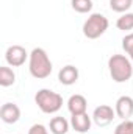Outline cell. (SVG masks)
<instances>
[{"label":"cell","instance_id":"cell-7","mask_svg":"<svg viewBox=\"0 0 133 134\" xmlns=\"http://www.w3.org/2000/svg\"><path fill=\"white\" fill-rule=\"evenodd\" d=\"M114 111H116V115L122 120H129L133 115V98L129 95H122L119 97L116 101V106H114Z\"/></svg>","mask_w":133,"mask_h":134},{"label":"cell","instance_id":"cell-18","mask_svg":"<svg viewBox=\"0 0 133 134\" xmlns=\"http://www.w3.org/2000/svg\"><path fill=\"white\" fill-rule=\"evenodd\" d=\"M122 48L125 50V53L129 55V58L133 61V33H129L124 36V39H122Z\"/></svg>","mask_w":133,"mask_h":134},{"label":"cell","instance_id":"cell-16","mask_svg":"<svg viewBox=\"0 0 133 134\" xmlns=\"http://www.w3.org/2000/svg\"><path fill=\"white\" fill-rule=\"evenodd\" d=\"M133 5V0H110V8L116 13H127Z\"/></svg>","mask_w":133,"mask_h":134},{"label":"cell","instance_id":"cell-8","mask_svg":"<svg viewBox=\"0 0 133 134\" xmlns=\"http://www.w3.org/2000/svg\"><path fill=\"white\" fill-rule=\"evenodd\" d=\"M0 119L8 123V125H13L16 122H19L21 119V109L16 103H5L2 108H0Z\"/></svg>","mask_w":133,"mask_h":134},{"label":"cell","instance_id":"cell-11","mask_svg":"<svg viewBox=\"0 0 133 134\" xmlns=\"http://www.w3.org/2000/svg\"><path fill=\"white\" fill-rule=\"evenodd\" d=\"M86 108H88V101H86V98L83 95H80V94L70 95V98L67 100V109H69L70 115L83 114V112H86Z\"/></svg>","mask_w":133,"mask_h":134},{"label":"cell","instance_id":"cell-4","mask_svg":"<svg viewBox=\"0 0 133 134\" xmlns=\"http://www.w3.org/2000/svg\"><path fill=\"white\" fill-rule=\"evenodd\" d=\"M108 19L100 14V13H93L83 24V34L88 39H97L108 30Z\"/></svg>","mask_w":133,"mask_h":134},{"label":"cell","instance_id":"cell-19","mask_svg":"<svg viewBox=\"0 0 133 134\" xmlns=\"http://www.w3.org/2000/svg\"><path fill=\"white\" fill-rule=\"evenodd\" d=\"M28 134H49V130L44 125H41V123H34L33 126L28 130Z\"/></svg>","mask_w":133,"mask_h":134},{"label":"cell","instance_id":"cell-1","mask_svg":"<svg viewBox=\"0 0 133 134\" xmlns=\"http://www.w3.org/2000/svg\"><path fill=\"white\" fill-rule=\"evenodd\" d=\"M52 61L47 55V52L41 47L33 48L30 56H28V70L30 75L36 80H44L47 76H50L52 73Z\"/></svg>","mask_w":133,"mask_h":134},{"label":"cell","instance_id":"cell-15","mask_svg":"<svg viewBox=\"0 0 133 134\" xmlns=\"http://www.w3.org/2000/svg\"><path fill=\"white\" fill-rule=\"evenodd\" d=\"M70 5H72V9L80 14L89 13L93 9V0H70Z\"/></svg>","mask_w":133,"mask_h":134},{"label":"cell","instance_id":"cell-2","mask_svg":"<svg viewBox=\"0 0 133 134\" xmlns=\"http://www.w3.org/2000/svg\"><path fill=\"white\" fill-rule=\"evenodd\" d=\"M108 70L116 83H127L133 75L132 61L125 55H113L108 59Z\"/></svg>","mask_w":133,"mask_h":134},{"label":"cell","instance_id":"cell-17","mask_svg":"<svg viewBox=\"0 0 133 134\" xmlns=\"http://www.w3.org/2000/svg\"><path fill=\"white\" fill-rule=\"evenodd\" d=\"M114 134H133V120H122L116 126Z\"/></svg>","mask_w":133,"mask_h":134},{"label":"cell","instance_id":"cell-13","mask_svg":"<svg viewBox=\"0 0 133 134\" xmlns=\"http://www.w3.org/2000/svg\"><path fill=\"white\" fill-rule=\"evenodd\" d=\"M16 83V73L11 67L2 66L0 67V86L3 87H9Z\"/></svg>","mask_w":133,"mask_h":134},{"label":"cell","instance_id":"cell-3","mask_svg":"<svg viewBox=\"0 0 133 134\" xmlns=\"http://www.w3.org/2000/svg\"><path fill=\"white\" fill-rule=\"evenodd\" d=\"M34 101L44 114H57L63 106V97L50 89H41L36 92Z\"/></svg>","mask_w":133,"mask_h":134},{"label":"cell","instance_id":"cell-10","mask_svg":"<svg viewBox=\"0 0 133 134\" xmlns=\"http://www.w3.org/2000/svg\"><path fill=\"white\" fill-rule=\"evenodd\" d=\"M78 75L80 73H78L77 67L72 66V64H67V66H64L58 72V80L64 86H72V84H75L78 81Z\"/></svg>","mask_w":133,"mask_h":134},{"label":"cell","instance_id":"cell-9","mask_svg":"<svg viewBox=\"0 0 133 134\" xmlns=\"http://www.w3.org/2000/svg\"><path fill=\"white\" fill-rule=\"evenodd\" d=\"M91 119H93V117H89L86 112H83V114H75V115L70 117V126H72L78 134H85L91 130Z\"/></svg>","mask_w":133,"mask_h":134},{"label":"cell","instance_id":"cell-12","mask_svg":"<svg viewBox=\"0 0 133 134\" xmlns=\"http://www.w3.org/2000/svg\"><path fill=\"white\" fill-rule=\"evenodd\" d=\"M69 122H67L64 117H60V115H57V117H53L52 120H50V125H49V128H50V133L52 134H66L69 131Z\"/></svg>","mask_w":133,"mask_h":134},{"label":"cell","instance_id":"cell-14","mask_svg":"<svg viewBox=\"0 0 133 134\" xmlns=\"http://www.w3.org/2000/svg\"><path fill=\"white\" fill-rule=\"evenodd\" d=\"M117 30L122 31H132L133 30V13H124L117 20H116Z\"/></svg>","mask_w":133,"mask_h":134},{"label":"cell","instance_id":"cell-6","mask_svg":"<svg viewBox=\"0 0 133 134\" xmlns=\"http://www.w3.org/2000/svg\"><path fill=\"white\" fill-rule=\"evenodd\" d=\"M116 117V111L108 106V104H100L94 109L93 112V120L97 126H106L113 122V119Z\"/></svg>","mask_w":133,"mask_h":134},{"label":"cell","instance_id":"cell-5","mask_svg":"<svg viewBox=\"0 0 133 134\" xmlns=\"http://www.w3.org/2000/svg\"><path fill=\"white\" fill-rule=\"evenodd\" d=\"M28 56L30 55L22 45H11L6 48V53H5V59L11 67H21L22 64H25Z\"/></svg>","mask_w":133,"mask_h":134}]
</instances>
